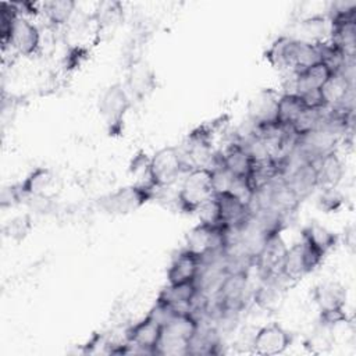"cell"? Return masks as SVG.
Returning <instances> with one entry per match:
<instances>
[{
  "instance_id": "6da1fadb",
  "label": "cell",
  "mask_w": 356,
  "mask_h": 356,
  "mask_svg": "<svg viewBox=\"0 0 356 356\" xmlns=\"http://www.w3.org/2000/svg\"><path fill=\"white\" fill-rule=\"evenodd\" d=\"M325 42L312 43L292 36H281L268 47L266 57L278 70H289L293 74L324 60Z\"/></svg>"
},
{
  "instance_id": "7a4b0ae2",
  "label": "cell",
  "mask_w": 356,
  "mask_h": 356,
  "mask_svg": "<svg viewBox=\"0 0 356 356\" xmlns=\"http://www.w3.org/2000/svg\"><path fill=\"white\" fill-rule=\"evenodd\" d=\"M199 331L200 323L193 312H171L163 320V332L156 355H189Z\"/></svg>"
},
{
  "instance_id": "3957f363",
  "label": "cell",
  "mask_w": 356,
  "mask_h": 356,
  "mask_svg": "<svg viewBox=\"0 0 356 356\" xmlns=\"http://www.w3.org/2000/svg\"><path fill=\"white\" fill-rule=\"evenodd\" d=\"M216 195L213 167L191 168L178 189L177 202L182 211L197 213Z\"/></svg>"
},
{
  "instance_id": "277c9868",
  "label": "cell",
  "mask_w": 356,
  "mask_h": 356,
  "mask_svg": "<svg viewBox=\"0 0 356 356\" xmlns=\"http://www.w3.org/2000/svg\"><path fill=\"white\" fill-rule=\"evenodd\" d=\"M188 164L182 152L175 146H164L154 152L146 164L147 182L157 191L172 186L184 172H188Z\"/></svg>"
},
{
  "instance_id": "5b68a950",
  "label": "cell",
  "mask_w": 356,
  "mask_h": 356,
  "mask_svg": "<svg viewBox=\"0 0 356 356\" xmlns=\"http://www.w3.org/2000/svg\"><path fill=\"white\" fill-rule=\"evenodd\" d=\"M157 189L147 184L121 186L99 199V206L108 214L125 216L135 213L156 196Z\"/></svg>"
},
{
  "instance_id": "8992f818",
  "label": "cell",
  "mask_w": 356,
  "mask_h": 356,
  "mask_svg": "<svg viewBox=\"0 0 356 356\" xmlns=\"http://www.w3.org/2000/svg\"><path fill=\"white\" fill-rule=\"evenodd\" d=\"M227 243L228 231L224 227L200 221L188 232L184 249L192 252L203 261H206L213 257L225 254Z\"/></svg>"
},
{
  "instance_id": "52a82bcc",
  "label": "cell",
  "mask_w": 356,
  "mask_h": 356,
  "mask_svg": "<svg viewBox=\"0 0 356 356\" xmlns=\"http://www.w3.org/2000/svg\"><path fill=\"white\" fill-rule=\"evenodd\" d=\"M334 74L335 68L330 63L324 60L317 61L295 74L292 92L306 99L310 106L324 108L321 103V92Z\"/></svg>"
},
{
  "instance_id": "ba28073f",
  "label": "cell",
  "mask_w": 356,
  "mask_h": 356,
  "mask_svg": "<svg viewBox=\"0 0 356 356\" xmlns=\"http://www.w3.org/2000/svg\"><path fill=\"white\" fill-rule=\"evenodd\" d=\"M346 288L339 282L328 281L317 285L313 292V299L320 310V318L324 325H335L346 320Z\"/></svg>"
},
{
  "instance_id": "9c48e42d",
  "label": "cell",
  "mask_w": 356,
  "mask_h": 356,
  "mask_svg": "<svg viewBox=\"0 0 356 356\" xmlns=\"http://www.w3.org/2000/svg\"><path fill=\"white\" fill-rule=\"evenodd\" d=\"M324 256L316 252L305 241H299L286 248L284 261L280 271V278L286 281H299L309 273L314 271L323 261Z\"/></svg>"
},
{
  "instance_id": "30bf717a",
  "label": "cell",
  "mask_w": 356,
  "mask_h": 356,
  "mask_svg": "<svg viewBox=\"0 0 356 356\" xmlns=\"http://www.w3.org/2000/svg\"><path fill=\"white\" fill-rule=\"evenodd\" d=\"M42 35L35 22H32L28 17L18 15L8 31V33L1 39L3 50L6 47L11 49L15 54L31 57L38 54L40 50Z\"/></svg>"
},
{
  "instance_id": "8fae6325",
  "label": "cell",
  "mask_w": 356,
  "mask_h": 356,
  "mask_svg": "<svg viewBox=\"0 0 356 356\" xmlns=\"http://www.w3.org/2000/svg\"><path fill=\"white\" fill-rule=\"evenodd\" d=\"M97 107L108 129L111 132L120 131L127 111L131 107V95L122 83L115 82L102 92Z\"/></svg>"
},
{
  "instance_id": "7c38bea8",
  "label": "cell",
  "mask_w": 356,
  "mask_h": 356,
  "mask_svg": "<svg viewBox=\"0 0 356 356\" xmlns=\"http://www.w3.org/2000/svg\"><path fill=\"white\" fill-rule=\"evenodd\" d=\"M249 277L246 268H229L216 289V300L221 312H236L242 307Z\"/></svg>"
},
{
  "instance_id": "4fadbf2b",
  "label": "cell",
  "mask_w": 356,
  "mask_h": 356,
  "mask_svg": "<svg viewBox=\"0 0 356 356\" xmlns=\"http://www.w3.org/2000/svg\"><path fill=\"white\" fill-rule=\"evenodd\" d=\"M161 332L163 323L153 313H149L127 331V346L134 348V352L156 355Z\"/></svg>"
},
{
  "instance_id": "5bb4252c",
  "label": "cell",
  "mask_w": 356,
  "mask_h": 356,
  "mask_svg": "<svg viewBox=\"0 0 356 356\" xmlns=\"http://www.w3.org/2000/svg\"><path fill=\"white\" fill-rule=\"evenodd\" d=\"M292 343V335L278 323L260 327L252 338V352L260 356L284 353Z\"/></svg>"
},
{
  "instance_id": "9a60e30c",
  "label": "cell",
  "mask_w": 356,
  "mask_h": 356,
  "mask_svg": "<svg viewBox=\"0 0 356 356\" xmlns=\"http://www.w3.org/2000/svg\"><path fill=\"white\" fill-rule=\"evenodd\" d=\"M280 232L281 231H273L266 236L263 246L260 248L253 261L259 267L263 278L280 277L281 266L286 252L285 242Z\"/></svg>"
},
{
  "instance_id": "2e32d148",
  "label": "cell",
  "mask_w": 356,
  "mask_h": 356,
  "mask_svg": "<svg viewBox=\"0 0 356 356\" xmlns=\"http://www.w3.org/2000/svg\"><path fill=\"white\" fill-rule=\"evenodd\" d=\"M217 164L234 178L246 179L250 182V177L256 167V160L241 142H234L222 150L217 159Z\"/></svg>"
},
{
  "instance_id": "e0dca14e",
  "label": "cell",
  "mask_w": 356,
  "mask_h": 356,
  "mask_svg": "<svg viewBox=\"0 0 356 356\" xmlns=\"http://www.w3.org/2000/svg\"><path fill=\"white\" fill-rule=\"evenodd\" d=\"M312 108H316L309 104L306 99L295 92L282 93L277 102L275 111V124L282 129H292L300 118Z\"/></svg>"
},
{
  "instance_id": "ac0fdd59",
  "label": "cell",
  "mask_w": 356,
  "mask_h": 356,
  "mask_svg": "<svg viewBox=\"0 0 356 356\" xmlns=\"http://www.w3.org/2000/svg\"><path fill=\"white\" fill-rule=\"evenodd\" d=\"M203 267V260L192 252L182 249L167 270V282L171 285L196 282Z\"/></svg>"
},
{
  "instance_id": "d6986e66",
  "label": "cell",
  "mask_w": 356,
  "mask_h": 356,
  "mask_svg": "<svg viewBox=\"0 0 356 356\" xmlns=\"http://www.w3.org/2000/svg\"><path fill=\"white\" fill-rule=\"evenodd\" d=\"M199 293L197 282L179 285L167 284V286L160 292L156 303L172 312H192Z\"/></svg>"
},
{
  "instance_id": "ffe728a7",
  "label": "cell",
  "mask_w": 356,
  "mask_h": 356,
  "mask_svg": "<svg viewBox=\"0 0 356 356\" xmlns=\"http://www.w3.org/2000/svg\"><path fill=\"white\" fill-rule=\"evenodd\" d=\"M280 95L271 89H263L249 103V118L256 128L277 125L275 111Z\"/></svg>"
},
{
  "instance_id": "44dd1931",
  "label": "cell",
  "mask_w": 356,
  "mask_h": 356,
  "mask_svg": "<svg viewBox=\"0 0 356 356\" xmlns=\"http://www.w3.org/2000/svg\"><path fill=\"white\" fill-rule=\"evenodd\" d=\"M317 177V188H337L343 178L345 168L337 152L324 154L313 161Z\"/></svg>"
},
{
  "instance_id": "7402d4cb",
  "label": "cell",
  "mask_w": 356,
  "mask_h": 356,
  "mask_svg": "<svg viewBox=\"0 0 356 356\" xmlns=\"http://www.w3.org/2000/svg\"><path fill=\"white\" fill-rule=\"evenodd\" d=\"M330 43L346 58L355 57L356 50V22L352 19L331 21Z\"/></svg>"
},
{
  "instance_id": "603a6c76",
  "label": "cell",
  "mask_w": 356,
  "mask_h": 356,
  "mask_svg": "<svg viewBox=\"0 0 356 356\" xmlns=\"http://www.w3.org/2000/svg\"><path fill=\"white\" fill-rule=\"evenodd\" d=\"M154 85V75L145 61H134L128 72V93L138 99L152 92Z\"/></svg>"
},
{
  "instance_id": "cb8c5ba5",
  "label": "cell",
  "mask_w": 356,
  "mask_h": 356,
  "mask_svg": "<svg viewBox=\"0 0 356 356\" xmlns=\"http://www.w3.org/2000/svg\"><path fill=\"white\" fill-rule=\"evenodd\" d=\"M54 182V172L50 168L38 167L18 186L17 195L25 196H46Z\"/></svg>"
},
{
  "instance_id": "d4e9b609",
  "label": "cell",
  "mask_w": 356,
  "mask_h": 356,
  "mask_svg": "<svg viewBox=\"0 0 356 356\" xmlns=\"http://www.w3.org/2000/svg\"><path fill=\"white\" fill-rule=\"evenodd\" d=\"M302 241H305L309 246H312L316 252L325 256L337 243V235L328 228L312 222L302 231Z\"/></svg>"
},
{
  "instance_id": "484cf974",
  "label": "cell",
  "mask_w": 356,
  "mask_h": 356,
  "mask_svg": "<svg viewBox=\"0 0 356 356\" xmlns=\"http://www.w3.org/2000/svg\"><path fill=\"white\" fill-rule=\"evenodd\" d=\"M280 277L264 278V282L254 292V302L266 310H271L278 306V302L282 300V288L278 282Z\"/></svg>"
},
{
  "instance_id": "4316f807",
  "label": "cell",
  "mask_w": 356,
  "mask_h": 356,
  "mask_svg": "<svg viewBox=\"0 0 356 356\" xmlns=\"http://www.w3.org/2000/svg\"><path fill=\"white\" fill-rule=\"evenodd\" d=\"M76 10V3L71 0H54L43 4L42 13L56 26L65 25L71 21Z\"/></svg>"
}]
</instances>
